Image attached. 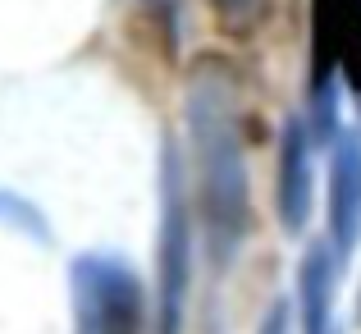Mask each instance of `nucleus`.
<instances>
[{"label":"nucleus","mask_w":361,"mask_h":334,"mask_svg":"<svg viewBox=\"0 0 361 334\" xmlns=\"http://www.w3.org/2000/svg\"><path fill=\"white\" fill-rule=\"evenodd\" d=\"M361 243V138L338 133L329 151V247L338 266Z\"/></svg>","instance_id":"obj_5"},{"label":"nucleus","mask_w":361,"mask_h":334,"mask_svg":"<svg viewBox=\"0 0 361 334\" xmlns=\"http://www.w3.org/2000/svg\"><path fill=\"white\" fill-rule=\"evenodd\" d=\"M256 334H293V307L288 302H274V307L265 311V321H261Z\"/></svg>","instance_id":"obj_10"},{"label":"nucleus","mask_w":361,"mask_h":334,"mask_svg":"<svg viewBox=\"0 0 361 334\" xmlns=\"http://www.w3.org/2000/svg\"><path fill=\"white\" fill-rule=\"evenodd\" d=\"M334 280H338L334 247L329 243H311L307 252H302V270H298V321H302V334H338Z\"/></svg>","instance_id":"obj_7"},{"label":"nucleus","mask_w":361,"mask_h":334,"mask_svg":"<svg viewBox=\"0 0 361 334\" xmlns=\"http://www.w3.org/2000/svg\"><path fill=\"white\" fill-rule=\"evenodd\" d=\"M0 225L37 238V243H51V225H46V215L37 211L27 197H18V193H0Z\"/></svg>","instance_id":"obj_8"},{"label":"nucleus","mask_w":361,"mask_h":334,"mask_svg":"<svg viewBox=\"0 0 361 334\" xmlns=\"http://www.w3.org/2000/svg\"><path fill=\"white\" fill-rule=\"evenodd\" d=\"M73 334H147V289L142 275L115 252H82L69 261Z\"/></svg>","instance_id":"obj_3"},{"label":"nucleus","mask_w":361,"mask_h":334,"mask_svg":"<svg viewBox=\"0 0 361 334\" xmlns=\"http://www.w3.org/2000/svg\"><path fill=\"white\" fill-rule=\"evenodd\" d=\"M137 5L147 9V18L160 28L169 51H178V42H183V0H137Z\"/></svg>","instance_id":"obj_9"},{"label":"nucleus","mask_w":361,"mask_h":334,"mask_svg":"<svg viewBox=\"0 0 361 334\" xmlns=\"http://www.w3.org/2000/svg\"><path fill=\"white\" fill-rule=\"evenodd\" d=\"M215 5H220V9H224V14H229V18H243L247 9L256 5V0H215Z\"/></svg>","instance_id":"obj_11"},{"label":"nucleus","mask_w":361,"mask_h":334,"mask_svg":"<svg viewBox=\"0 0 361 334\" xmlns=\"http://www.w3.org/2000/svg\"><path fill=\"white\" fill-rule=\"evenodd\" d=\"M316 5V69H334L361 97V0H311Z\"/></svg>","instance_id":"obj_6"},{"label":"nucleus","mask_w":361,"mask_h":334,"mask_svg":"<svg viewBox=\"0 0 361 334\" xmlns=\"http://www.w3.org/2000/svg\"><path fill=\"white\" fill-rule=\"evenodd\" d=\"M192 197L188 165L165 138L160 147V252H156V326L160 334H183L188 289H192Z\"/></svg>","instance_id":"obj_2"},{"label":"nucleus","mask_w":361,"mask_h":334,"mask_svg":"<svg viewBox=\"0 0 361 334\" xmlns=\"http://www.w3.org/2000/svg\"><path fill=\"white\" fill-rule=\"evenodd\" d=\"M274 202H279V225L288 234H302L311 225V206H316V142H311V124L302 114H288V124H283Z\"/></svg>","instance_id":"obj_4"},{"label":"nucleus","mask_w":361,"mask_h":334,"mask_svg":"<svg viewBox=\"0 0 361 334\" xmlns=\"http://www.w3.org/2000/svg\"><path fill=\"white\" fill-rule=\"evenodd\" d=\"M188 142H192V184L202 238L215 266H233L252 234V184L243 156V124L233 92L220 73H202L188 92Z\"/></svg>","instance_id":"obj_1"}]
</instances>
